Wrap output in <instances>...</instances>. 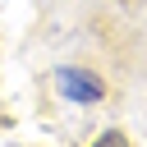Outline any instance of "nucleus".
<instances>
[{
  "label": "nucleus",
  "instance_id": "obj_1",
  "mask_svg": "<svg viewBox=\"0 0 147 147\" xmlns=\"http://www.w3.org/2000/svg\"><path fill=\"white\" fill-rule=\"evenodd\" d=\"M55 87H60V96L83 101V106H92V101L106 96V83H101L96 74H87V69H60V74H55Z\"/></svg>",
  "mask_w": 147,
  "mask_h": 147
},
{
  "label": "nucleus",
  "instance_id": "obj_2",
  "mask_svg": "<svg viewBox=\"0 0 147 147\" xmlns=\"http://www.w3.org/2000/svg\"><path fill=\"white\" fill-rule=\"evenodd\" d=\"M96 147H129V142H124V133H115V129H110V133H101V138H96Z\"/></svg>",
  "mask_w": 147,
  "mask_h": 147
}]
</instances>
